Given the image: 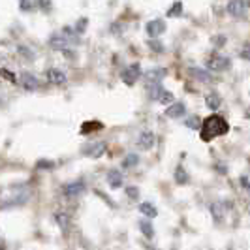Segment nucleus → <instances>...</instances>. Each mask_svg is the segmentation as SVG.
Masks as SVG:
<instances>
[{
	"label": "nucleus",
	"mask_w": 250,
	"mask_h": 250,
	"mask_svg": "<svg viewBox=\"0 0 250 250\" xmlns=\"http://www.w3.org/2000/svg\"><path fill=\"white\" fill-rule=\"evenodd\" d=\"M201 139L203 141H211L213 138H218V136H226L229 132V125L224 117L220 115H211L209 119L201 121Z\"/></svg>",
	"instance_id": "1"
},
{
	"label": "nucleus",
	"mask_w": 250,
	"mask_h": 250,
	"mask_svg": "<svg viewBox=\"0 0 250 250\" xmlns=\"http://www.w3.org/2000/svg\"><path fill=\"white\" fill-rule=\"evenodd\" d=\"M139 75H141V66L136 62V64H132V66H128L125 72L121 74V79L125 81L128 87H132V85L139 79Z\"/></svg>",
	"instance_id": "2"
},
{
	"label": "nucleus",
	"mask_w": 250,
	"mask_h": 250,
	"mask_svg": "<svg viewBox=\"0 0 250 250\" xmlns=\"http://www.w3.org/2000/svg\"><path fill=\"white\" fill-rule=\"evenodd\" d=\"M105 152V143L104 141H96V143H90L83 149V154L88 156V158H100Z\"/></svg>",
	"instance_id": "3"
},
{
	"label": "nucleus",
	"mask_w": 250,
	"mask_h": 250,
	"mask_svg": "<svg viewBox=\"0 0 250 250\" xmlns=\"http://www.w3.org/2000/svg\"><path fill=\"white\" fill-rule=\"evenodd\" d=\"M229 66H231V62H229L228 57H214V59L207 61V68L213 70V72H224Z\"/></svg>",
	"instance_id": "4"
},
{
	"label": "nucleus",
	"mask_w": 250,
	"mask_h": 250,
	"mask_svg": "<svg viewBox=\"0 0 250 250\" xmlns=\"http://www.w3.org/2000/svg\"><path fill=\"white\" fill-rule=\"evenodd\" d=\"M145 28H147V34L150 38H158L166 30V23H164L162 19H154V21H149Z\"/></svg>",
	"instance_id": "5"
},
{
	"label": "nucleus",
	"mask_w": 250,
	"mask_h": 250,
	"mask_svg": "<svg viewBox=\"0 0 250 250\" xmlns=\"http://www.w3.org/2000/svg\"><path fill=\"white\" fill-rule=\"evenodd\" d=\"M185 113H187V107H185L183 102H171L169 107L166 109V117H169V119H179V117H183Z\"/></svg>",
	"instance_id": "6"
},
{
	"label": "nucleus",
	"mask_w": 250,
	"mask_h": 250,
	"mask_svg": "<svg viewBox=\"0 0 250 250\" xmlns=\"http://www.w3.org/2000/svg\"><path fill=\"white\" fill-rule=\"evenodd\" d=\"M154 143H156V138H154V134L152 132H141L139 134V139H138V147L143 150H149L154 147Z\"/></svg>",
	"instance_id": "7"
},
{
	"label": "nucleus",
	"mask_w": 250,
	"mask_h": 250,
	"mask_svg": "<svg viewBox=\"0 0 250 250\" xmlns=\"http://www.w3.org/2000/svg\"><path fill=\"white\" fill-rule=\"evenodd\" d=\"M62 190L66 196H79V194L85 192V183H83V181H74V183L64 185Z\"/></svg>",
	"instance_id": "8"
},
{
	"label": "nucleus",
	"mask_w": 250,
	"mask_h": 250,
	"mask_svg": "<svg viewBox=\"0 0 250 250\" xmlns=\"http://www.w3.org/2000/svg\"><path fill=\"white\" fill-rule=\"evenodd\" d=\"M107 183H109V187L113 190H117V188L123 187V173L119 171V169H109L107 171Z\"/></svg>",
	"instance_id": "9"
},
{
	"label": "nucleus",
	"mask_w": 250,
	"mask_h": 250,
	"mask_svg": "<svg viewBox=\"0 0 250 250\" xmlns=\"http://www.w3.org/2000/svg\"><path fill=\"white\" fill-rule=\"evenodd\" d=\"M47 79H49V83H53V85H64L66 83V74H64L62 70L51 68L49 72H47Z\"/></svg>",
	"instance_id": "10"
},
{
	"label": "nucleus",
	"mask_w": 250,
	"mask_h": 250,
	"mask_svg": "<svg viewBox=\"0 0 250 250\" xmlns=\"http://www.w3.org/2000/svg\"><path fill=\"white\" fill-rule=\"evenodd\" d=\"M245 8H247L245 0H229V4H228V13H229V15H241V13H245Z\"/></svg>",
	"instance_id": "11"
},
{
	"label": "nucleus",
	"mask_w": 250,
	"mask_h": 250,
	"mask_svg": "<svg viewBox=\"0 0 250 250\" xmlns=\"http://www.w3.org/2000/svg\"><path fill=\"white\" fill-rule=\"evenodd\" d=\"M205 104H207V107H209L211 111H216V109L220 107L222 100H220V96H218L216 92H209V94H207V98H205Z\"/></svg>",
	"instance_id": "12"
},
{
	"label": "nucleus",
	"mask_w": 250,
	"mask_h": 250,
	"mask_svg": "<svg viewBox=\"0 0 250 250\" xmlns=\"http://www.w3.org/2000/svg\"><path fill=\"white\" fill-rule=\"evenodd\" d=\"M68 43H70V40H66L64 36H53L49 40V45L53 49H59V51H64L68 47Z\"/></svg>",
	"instance_id": "13"
},
{
	"label": "nucleus",
	"mask_w": 250,
	"mask_h": 250,
	"mask_svg": "<svg viewBox=\"0 0 250 250\" xmlns=\"http://www.w3.org/2000/svg\"><path fill=\"white\" fill-rule=\"evenodd\" d=\"M147 88H149L150 100H158V96H160V92H162L160 81H149V83H147Z\"/></svg>",
	"instance_id": "14"
},
{
	"label": "nucleus",
	"mask_w": 250,
	"mask_h": 250,
	"mask_svg": "<svg viewBox=\"0 0 250 250\" xmlns=\"http://www.w3.org/2000/svg\"><path fill=\"white\" fill-rule=\"evenodd\" d=\"M21 83H23V87L26 88V90H34V88H38V81L36 77L32 74H21Z\"/></svg>",
	"instance_id": "15"
},
{
	"label": "nucleus",
	"mask_w": 250,
	"mask_h": 250,
	"mask_svg": "<svg viewBox=\"0 0 250 250\" xmlns=\"http://www.w3.org/2000/svg\"><path fill=\"white\" fill-rule=\"evenodd\" d=\"M139 211H141L143 214H147L149 218H156V216H158V211L154 209V205H152V203H149V201L141 203V205H139Z\"/></svg>",
	"instance_id": "16"
},
{
	"label": "nucleus",
	"mask_w": 250,
	"mask_h": 250,
	"mask_svg": "<svg viewBox=\"0 0 250 250\" xmlns=\"http://www.w3.org/2000/svg\"><path fill=\"white\" fill-rule=\"evenodd\" d=\"M55 220H57V224L61 226V229L66 233V231H68V228H70V216H68L66 213H57L55 214Z\"/></svg>",
	"instance_id": "17"
},
{
	"label": "nucleus",
	"mask_w": 250,
	"mask_h": 250,
	"mask_svg": "<svg viewBox=\"0 0 250 250\" xmlns=\"http://www.w3.org/2000/svg\"><path fill=\"white\" fill-rule=\"evenodd\" d=\"M209 211H211V214H213V218L216 222L224 218V205H222V203H213V205L209 207Z\"/></svg>",
	"instance_id": "18"
},
{
	"label": "nucleus",
	"mask_w": 250,
	"mask_h": 250,
	"mask_svg": "<svg viewBox=\"0 0 250 250\" xmlns=\"http://www.w3.org/2000/svg\"><path fill=\"white\" fill-rule=\"evenodd\" d=\"M139 229L143 231L145 237H149V239L154 237V229H152V224H150L149 220H141V222H139Z\"/></svg>",
	"instance_id": "19"
},
{
	"label": "nucleus",
	"mask_w": 250,
	"mask_h": 250,
	"mask_svg": "<svg viewBox=\"0 0 250 250\" xmlns=\"http://www.w3.org/2000/svg\"><path fill=\"white\" fill-rule=\"evenodd\" d=\"M175 181L179 183V185H187L188 183V175H187V171H185L183 166H179V167L175 169Z\"/></svg>",
	"instance_id": "20"
},
{
	"label": "nucleus",
	"mask_w": 250,
	"mask_h": 250,
	"mask_svg": "<svg viewBox=\"0 0 250 250\" xmlns=\"http://www.w3.org/2000/svg\"><path fill=\"white\" fill-rule=\"evenodd\" d=\"M188 72H190V75H192V77H196V79H200V81H209V79H211V77H209V74H205V72H203V70H200V68H190Z\"/></svg>",
	"instance_id": "21"
},
{
	"label": "nucleus",
	"mask_w": 250,
	"mask_h": 250,
	"mask_svg": "<svg viewBox=\"0 0 250 250\" xmlns=\"http://www.w3.org/2000/svg\"><path fill=\"white\" fill-rule=\"evenodd\" d=\"M139 162V156L138 154H134V152H130V154H126V158L123 160V167H132V166H136Z\"/></svg>",
	"instance_id": "22"
},
{
	"label": "nucleus",
	"mask_w": 250,
	"mask_h": 250,
	"mask_svg": "<svg viewBox=\"0 0 250 250\" xmlns=\"http://www.w3.org/2000/svg\"><path fill=\"white\" fill-rule=\"evenodd\" d=\"M164 75H166V70L164 68H154L149 72V81H160Z\"/></svg>",
	"instance_id": "23"
},
{
	"label": "nucleus",
	"mask_w": 250,
	"mask_h": 250,
	"mask_svg": "<svg viewBox=\"0 0 250 250\" xmlns=\"http://www.w3.org/2000/svg\"><path fill=\"white\" fill-rule=\"evenodd\" d=\"M158 102L160 104H171V102H175V96L171 94V92H167V90H164L160 92V96H158Z\"/></svg>",
	"instance_id": "24"
},
{
	"label": "nucleus",
	"mask_w": 250,
	"mask_h": 250,
	"mask_svg": "<svg viewBox=\"0 0 250 250\" xmlns=\"http://www.w3.org/2000/svg\"><path fill=\"white\" fill-rule=\"evenodd\" d=\"M102 128V123H90V125H88V123H85V125L81 126V134H83V136H85V134H90V132H92V130H100Z\"/></svg>",
	"instance_id": "25"
},
{
	"label": "nucleus",
	"mask_w": 250,
	"mask_h": 250,
	"mask_svg": "<svg viewBox=\"0 0 250 250\" xmlns=\"http://www.w3.org/2000/svg\"><path fill=\"white\" fill-rule=\"evenodd\" d=\"M181 12H183V4L177 0V2H173V6L169 8L167 15H171V17H177V15H181Z\"/></svg>",
	"instance_id": "26"
},
{
	"label": "nucleus",
	"mask_w": 250,
	"mask_h": 250,
	"mask_svg": "<svg viewBox=\"0 0 250 250\" xmlns=\"http://www.w3.org/2000/svg\"><path fill=\"white\" fill-rule=\"evenodd\" d=\"M17 51H19L23 57H26L28 61H32V59H34V51L28 49V47H25V45H19V47H17Z\"/></svg>",
	"instance_id": "27"
},
{
	"label": "nucleus",
	"mask_w": 250,
	"mask_h": 250,
	"mask_svg": "<svg viewBox=\"0 0 250 250\" xmlns=\"http://www.w3.org/2000/svg\"><path fill=\"white\" fill-rule=\"evenodd\" d=\"M187 126H188V128H192V130H200V126H201L200 117H192V119H188Z\"/></svg>",
	"instance_id": "28"
},
{
	"label": "nucleus",
	"mask_w": 250,
	"mask_h": 250,
	"mask_svg": "<svg viewBox=\"0 0 250 250\" xmlns=\"http://www.w3.org/2000/svg\"><path fill=\"white\" fill-rule=\"evenodd\" d=\"M149 47L154 51V53H164V45L160 43V42H158V40H150Z\"/></svg>",
	"instance_id": "29"
},
{
	"label": "nucleus",
	"mask_w": 250,
	"mask_h": 250,
	"mask_svg": "<svg viewBox=\"0 0 250 250\" xmlns=\"http://www.w3.org/2000/svg\"><path fill=\"white\" fill-rule=\"evenodd\" d=\"M0 75H2L6 81H10V83H15V81H17V79H15V75H13L10 70H6V68H2V70H0Z\"/></svg>",
	"instance_id": "30"
},
{
	"label": "nucleus",
	"mask_w": 250,
	"mask_h": 250,
	"mask_svg": "<svg viewBox=\"0 0 250 250\" xmlns=\"http://www.w3.org/2000/svg\"><path fill=\"white\" fill-rule=\"evenodd\" d=\"M85 26H87V19L83 17V19H79V23L75 26V32H77V34H83V32H85Z\"/></svg>",
	"instance_id": "31"
},
{
	"label": "nucleus",
	"mask_w": 250,
	"mask_h": 250,
	"mask_svg": "<svg viewBox=\"0 0 250 250\" xmlns=\"http://www.w3.org/2000/svg\"><path fill=\"white\" fill-rule=\"evenodd\" d=\"M126 194H128V198H134V200H136L139 196V190L136 187H130V188H126Z\"/></svg>",
	"instance_id": "32"
},
{
	"label": "nucleus",
	"mask_w": 250,
	"mask_h": 250,
	"mask_svg": "<svg viewBox=\"0 0 250 250\" xmlns=\"http://www.w3.org/2000/svg\"><path fill=\"white\" fill-rule=\"evenodd\" d=\"M213 42H214V45H216V47H222V45L226 43V36H214Z\"/></svg>",
	"instance_id": "33"
},
{
	"label": "nucleus",
	"mask_w": 250,
	"mask_h": 250,
	"mask_svg": "<svg viewBox=\"0 0 250 250\" xmlns=\"http://www.w3.org/2000/svg\"><path fill=\"white\" fill-rule=\"evenodd\" d=\"M38 167H40V169H42V167L51 169V167H53V162H51V160H40V162H38Z\"/></svg>",
	"instance_id": "34"
},
{
	"label": "nucleus",
	"mask_w": 250,
	"mask_h": 250,
	"mask_svg": "<svg viewBox=\"0 0 250 250\" xmlns=\"http://www.w3.org/2000/svg\"><path fill=\"white\" fill-rule=\"evenodd\" d=\"M21 8L23 10H32V0H21Z\"/></svg>",
	"instance_id": "35"
},
{
	"label": "nucleus",
	"mask_w": 250,
	"mask_h": 250,
	"mask_svg": "<svg viewBox=\"0 0 250 250\" xmlns=\"http://www.w3.org/2000/svg\"><path fill=\"white\" fill-rule=\"evenodd\" d=\"M38 4H40L42 8H45V10H49V8H51L49 0H38Z\"/></svg>",
	"instance_id": "36"
},
{
	"label": "nucleus",
	"mask_w": 250,
	"mask_h": 250,
	"mask_svg": "<svg viewBox=\"0 0 250 250\" xmlns=\"http://www.w3.org/2000/svg\"><path fill=\"white\" fill-rule=\"evenodd\" d=\"M241 185H243L245 188H249V177H247V175L241 177Z\"/></svg>",
	"instance_id": "37"
},
{
	"label": "nucleus",
	"mask_w": 250,
	"mask_h": 250,
	"mask_svg": "<svg viewBox=\"0 0 250 250\" xmlns=\"http://www.w3.org/2000/svg\"><path fill=\"white\" fill-rule=\"evenodd\" d=\"M243 59H245V61H249V49L243 51Z\"/></svg>",
	"instance_id": "38"
}]
</instances>
